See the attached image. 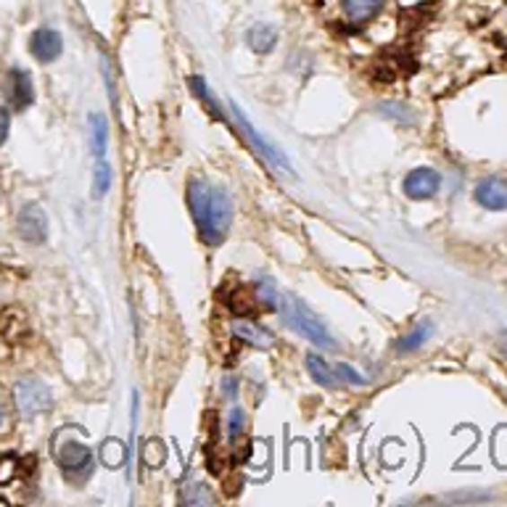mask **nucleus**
<instances>
[{"label":"nucleus","mask_w":507,"mask_h":507,"mask_svg":"<svg viewBox=\"0 0 507 507\" xmlns=\"http://www.w3.org/2000/svg\"><path fill=\"white\" fill-rule=\"evenodd\" d=\"M188 206L204 243H223L232 225V201L225 188L209 180L188 183Z\"/></svg>","instance_id":"nucleus-1"},{"label":"nucleus","mask_w":507,"mask_h":507,"mask_svg":"<svg viewBox=\"0 0 507 507\" xmlns=\"http://www.w3.org/2000/svg\"><path fill=\"white\" fill-rule=\"evenodd\" d=\"M277 310L283 312L285 323L291 325L296 333H302L304 338H310L315 346H320V349H333V346H336V341H333V336L328 333L323 320H320L304 302H299V299H293V296H283V299L277 302Z\"/></svg>","instance_id":"nucleus-2"},{"label":"nucleus","mask_w":507,"mask_h":507,"mask_svg":"<svg viewBox=\"0 0 507 507\" xmlns=\"http://www.w3.org/2000/svg\"><path fill=\"white\" fill-rule=\"evenodd\" d=\"M16 399H19V410H22L24 415H35V413L50 407V394H48V389L40 380H35V378H27V380H22V383L16 386Z\"/></svg>","instance_id":"nucleus-3"},{"label":"nucleus","mask_w":507,"mask_h":507,"mask_svg":"<svg viewBox=\"0 0 507 507\" xmlns=\"http://www.w3.org/2000/svg\"><path fill=\"white\" fill-rule=\"evenodd\" d=\"M56 460L61 465V470H66V473H88L92 465V452L85 444L64 441V444L56 447Z\"/></svg>","instance_id":"nucleus-4"},{"label":"nucleus","mask_w":507,"mask_h":507,"mask_svg":"<svg viewBox=\"0 0 507 507\" xmlns=\"http://www.w3.org/2000/svg\"><path fill=\"white\" fill-rule=\"evenodd\" d=\"M439 185H441L439 172H433L428 167H420V170H413L405 178V193L410 198H415V201H425V198H433L439 193Z\"/></svg>","instance_id":"nucleus-5"},{"label":"nucleus","mask_w":507,"mask_h":507,"mask_svg":"<svg viewBox=\"0 0 507 507\" xmlns=\"http://www.w3.org/2000/svg\"><path fill=\"white\" fill-rule=\"evenodd\" d=\"M232 114L238 117V122H240L243 133H246V135H249V140L254 143V148H257V151H259V153H262V156H265V159L270 162V164H277V167H283V170H291L288 159H285V156H283V153L277 151V148L273 145V143H270V140H265L262 135H259V133H257V127H254V125H251V122L246 119V114H243V111H240V109H238L235 103H232Z\"/></svg>","instance_id":"nucleus-6"},{"label":"nucleus","mask_w":507,"mask_h":507,"mask_svg":"<svg viewBox=\"0 0 507 507\" xmlns=\"http://www.w3.org/2000/svg\"><path fill=\"white\" fill-rule=\"evenodd\" d=\"M476 201L484 206V209H492V212H500L507 209V183L500 178H486L481 180L476 188Z\"/></svg>","instance_id":"nucleus-7"},{"label":"nucleus","mask_w":507,"mask_h":507,"mask_svg":"<svg viewBox=\"0 0 507 507\" xmlns=\"http://www.w3.org/2000/svg\"><path fill=\"white\" fill-rule=\"evenodd\" d=\"M61 38H58V32H53V30H38L35 35H32V53H35V58L38 61H56L58 56H61Z\"/></svg>","instance_id":"nucleus-8"},{"label":"nucleus","mask_w":507,"mask_h":507,"mask_svg":"<svg viewBox=\"0 0 507 507\" xmlns=\"http://www.w3.org/2000/svg\"><path fill=\"white\" fill-rule=\"evenodd\" d=\"M383 3L386 0H341V8H344V13H346L349 22L365 24V22H370L383 8Z\"/></svg>","instance_id":"nucleus-9"},{"label":"nucleus","mask_w":507,"mask_h":507,"mask_svg":"<svg viewBox=\"0 0 507 507\" xmlns=\"http://www.w3.org/2000/svg\"><path fill=\"white\" fill-rule=\"evenodd\" d=\"M19 231L30 240H43L46 238V217H43V212L35 209V206L24 209L22 217H19Z\"/></svg>","instance_id":"nucleus-10"},{"label":"nucleus","mask_w":507,"mask_h":507,"mask_svg":"<svg viewBox=\"0 0 507 507\" xmlns=\"http://www.w3.org/2000/svg\"><path fill=\"white\" fill-rule=\"evenodd\" d=\"M8 98L22 109V106H27V103H32V83H30V77L24 74V72H11V77H8Z\"/></svg>","instance_id":"nucleus-11"},{"label":"nucleus","mask_w":507,"mask_h":507,"mask_svg":"<svg viewBox=\"0 0 507 507\" xmlns=\"http://www.w3.org/2000/svg\"><path fill=\"white\" fill-rule=\"evenodd\" d=\"M91 143L95 159L106 156V145H109V122L103 114H92L91 117Z\"/></svg>","instance_id":"nucleus-12"},{"label":"nucleus","mask_w":507,"mask_h":507,"mask_svg":"<svg viewBox=\"0 0 507 507\" xmlns=\"http://www.w3.org/2000/svg\"><path fill=\"white\" fill-rule=\"evenodd\" d=\"M232 333L238 336V338H243L246 344H254V346H259V349H267L273 341H270V333L265 330V328H257V325H249V323H235L232 325Z\"/></svg>","instance_id":"nucleus-13"},{"label":"nucleus","mask_w":507,"mask_h":507,"mask_svg":"<svg viewBox=\"0 0 507 507\" xmlns=\"http://www.w3.org/2000/svg\"><path fill=\"white\" fill-rule=\"evenodd\" d=\"M275 30L267 27V24H259V27H254V30L249 32V46L254 48L257 53H267L270 48L275 46Z\"/></svg>","instance_id":"nucleus-14"},{"label":"nucleus","mask_w":507,"mask_h":507,"mask_svg":"<svg viewBox=\"0 0 507 507\" xmlns=\"http://www.w3.org/2000/svg\"><path fill=\"white\" fill-rule=\"evenodd\" d=\"M307 370H310V375L320 383V386H336V372L325 365L323 357H318V354H307Z\"/></svg>","instance_id":"nucleus-15"},{"label":"nucleus","mask_w":507,"mask_h":507,"mask_svg":"<svg viewBox=\"0 0 507 507\" xmlns=\"http://www.w3.org/2000/svg\"><path fill=\"white\" fill-rule=\"evenodd\" d=\"M109 188H111V167H109L106 159H98V164H95V180H92L95 198H103L109 193Z\"/></svg>","instance_id":"nucleus-16"},{"label":"nucleus","mask_w":507,"mask_h":507,"mask_svg":"<svg viewBox=\"0 0 507 507\" xmlns=\"http://www.w3.org/2000/svg\"><path fill=\"white\" fill-rule=\"evenodd\" d=\"M431 330H433V325L431 323L417 325L410 336H405V338L397 344V349H399V352H413V349H417V346H423V344H425V338L431 336Z\"/></svg>","instance_id":"nucleus-17"},{"label":"nucleus","mask_w":507,"mask_h":507,"mask_svg":"<svg viewBox=\"0 0 507 507\" xmlns=\"http://www.w3.org/2000/svg\"><path fill=\"white\" fill-rule=\"evenodd\" d=\"M201 484H193V489L190 486H185L183 492V503H190V505H209L212 503V494H201Z\"/></svg>","instance_id":"nucleus-18"},{"label":"nucleus","mask_w":507,"mask_h":507,"mask_svg":"<svg viewBox=\"0 0 507 507\" xmlns=\"http://www.w3.org/2000/svg\"><path fill=\"white\" fill-rule=\"evenodd\" d=\"M336 375H338V378H346L349 383H368L365 375H360L357 370L349 368V365H338V368H336Z\"/></svg>","instance_id":"nucleus-19"},{"label":"nucleus","mask_w":507,"mask_h":507,"mask_svg":"<svg viewBox=\"0 0 507 507\" xmlns=\"http://www.w3.org/2000/svg\"><path fill=\"white\" fill-rule=\"evenodd\" d=\"M243 420H246V417H243V410H240V407H235V410L231 413V439H235V436L243 431Z\"/></svg>","instance_id":"nucleus-20"},{"label":"nucleus","mask_w":507,"mask_h":507,"mask_svg":"<svg viewBox=\"0 0 507 507\" xmlns=\"http://www.w3.org/2000/svg\"><path fill=\"white\" fill-rule=\"evenodd\" d=\"M5 133H8V111L0 109V143L5 140Z\"/></svg>","instance_id":"nucleus-21"},{"label":"nucleus","mask_w":507,"mask_h":507,"mask_svg":"<svg viewBox=\"0 0 507 507\" xmlns=\"http://www.w3.org/2000/svg\"><path fill=\"white\" fill-rule=\"evenodd\" d=\"M5 428V407H3V402H0V431Z\"/></svg>","instance_id":"nucleus-22"}]
</instances>
